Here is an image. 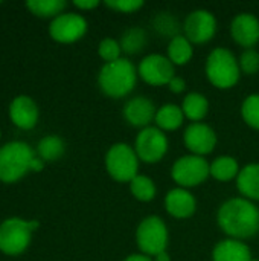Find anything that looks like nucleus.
I'll return each mask as SVG.
<instances>
[{"mask_svg":"<svg viewBox=\"0 0 259 261\" xmlns=\"http://www.w3.org/2000/svg\"><path fill=\"white\" fill-rule=\"evenodd\" d=\"M217 223L229 239L243 242L259 232V210L249 199L234 197L218 208Z\"/></svg>","mask_w":259,"mask_h":261,"instance_id":"1","label":"nucleus"},{"mask_svg":"<svg viewBox=\"0 0 259 261\" xmlns=\"http://www.w3.org/2000/svg\"><path fill=\"white\" fill-rule=\"evenodd\" d=\"M101 90L110 98H124L137 83V69L128 58L105 63L98 75Z\"/></svg>","mask_w":259,"mask_h":261,"instance_id":"2","label":"nucleus"},{"mask_svg":"<svg viewBox=\"0 0 259 261\" xmlns=\"http://www.w3.org/2000/svg\"><path fill=\"white\" fill-rule=\"evenodd\" d=\"M205 72L212 86L217 89L235 87L241 76L240 63L235 54L227 47H215L206 58Z\"/></svg>","mask_w":259,"mask_h":261,"instance_id":"3","label":"nucleus"},{"mask_svg":"<svg viewBox=\"0 0 259 261\" xmlns=\"http://www.w3.org/2000/svg\"><path fill=\"white\" fill-rule=\"evenodd\" d=\"M139 162L134 147L125 142L113 144L105 154L107 173L116 182L122 184H130L139 174Z\"/></svg>","mask_w":259,"mask_h":261,"instance_id":"4","label":"nucleus"},{"mask_svg":"<svg viewBox=\"0 0 259 261\" xmlns=\"http://www.w3.org/2000/svg\"><path fill=\"white\" fill-rule=\"evenodd\" d=\"M169 242L168 226L159 216H148L140 220L136 229V243L142 254L156 257L166 251Z\"/></svg>","mask_w":259,"mask_h":261,"instance_id":"5","label":"nucleus"},{"mask_svg":"<svg viewBox=\"0 0 259 261\" xmlns=\"http://www.w3.org/2000/svg\"><path fill=\"white\" fill-rule=\"evenodd\" d=\"M211 176V164L197 154L180 156L171 168V177L180 188H192L203 184Z\"/></svg>","mask_w":259,"mask_h":261,"instance_id":"6","label":"nucleus"},{"mask_svg":"<svg viewBox=\"0 0 259 261\" xmlns=\"http://www.w3.org/2000/svg\"><path fill=\"white\" fill-rule=\"evenodd\" d=\"M32 150L27 144L14 141L0 148V179L12 182L24 174L32 162Z\"/></svg>","mask_w":259,"mask_h":261,"instance_id":"7","label":"nucleus"},{"mask_svg":"<svg viewBox=\"0 0 259 261\" xmlns=\"http://www.w3.org/2000/svg\"><path fill=\"white\" fill-rule=\"evenodd\" d=\"M134 150L139 161L147 164L160 162L168 151V138L156 125L142 128L134 139Z\"/></svg>","mask_w":259,"mask_h":261,"instance_id":"8","label":"nucleus"},{"mask_svg":"<svg viewBox=\"0 0 259 261\" xmlns=\"http://www.w3.org/2000/svg\"><path fill=\"white\" fill-rule=\"evenodd\" d=\"M38 222H23L20 219H8L0 225V249L6 254L21 252L31 239V231Z\"/></svg>","mask_w":259,"mask_h":261,"instance_id":"9","label":"nucleus"},{"mask_svg":"<svg viewBox=\"0 0 259 261\" xmlns=\"http://www.w3.org/2000/svg\"><path fill=\"white\" fill-rule=\"evenodd\" d=\"M217 32V18L209 9L191 11L183 23V35L192 44H203L214 38Z\"/></svg>","mask_w":259,"mask_h":261,"instance_id":"10","label":"nucleus"},{"mask_svg":"<svg viewBox=\"0 0 259 261\" xmlns=\"http://www.w3.org/2000/svg\"><path fill=\"white\" fill-rule=\"evenodd\" d=\"M137 75L151 86H168L176 76V66L166 55L150 54L139 61Z\"/></svg>","mask_w":259,"mask_h":261,"instance_id":"11","label":"nucleus"},{"mask_svg":"<svg viewBox=\"0 0 259 261\" xmlns=\"http://www.w3.org/2000/svg\"><path fill=\"white\" fill-rule=\"evenodd\" d=\"M217 141L215 130L205 122H191L183 133L185 147L191 151V154L203 158L214 151Z\"/></svg>","mask_w":259,"mask_h":261,"instance_id":"12","label":"nucleus"},{"mask_svg":"<svg viewBox=\"0 0 259 261\" xmlns=\"http://www.w3.org/2000/svg\"><path fill=\"white\" fill-rule=\"evenodd\" d=\"M50 35L63 43H70L81 38L87 31V21L82 15L75 12H66L56 15L50 23Z\"/></svg>","mask_w":259,"mask_h":261,"instance_id":"13","label":"nucleus"},{"mask_svg":"<svg viewBox=\"0 0 259 261\" xmlns=\"http://www.w3.org/2000/svg\"><path fill=\"white\" fill-rule=\"evenodd\" d=\"M156 106L147 96H134L128 99L124 106V118L125 121L137 128H147L156 118Z\"/></svg>","mask_w":259,"mask_h":261,"instance_id":"14","label":"nucleus"},{"mask_svg":"<svg viewBox=\"0 0 259 261\" xmlns=\"http://www.w3.org/2000/svg\"><path fill=\"white\" fill-rule=\"evenodd\" d=\"M232 38L243 47L252 49L259 41V18L250 12H241L231 23Z\"/></svg>","mask_w":259,"mask_h":261,"instance_id":"15","label":"nucleus"},{"mask_svg":"<svg viewBox=\"0 0 259 261\" xmlns=\"http://www.w3.org/2000/svg\"><path fill=\"white\" fill-rule=\"evenodd\" d=\"M165 208L174 219H189L197 210V200L189 190L177 187L166 193Z\"/></svg>","mask_w":259,"mask_h":261,"instance_id":"16","label":"nucleus"},{"mask_svg":"<svg viewBox=\"0 0 259 261\" xmlns=\"http://www.w3.org/2000/svg\"><path fill=\"white\" fill-rule=\"evenodd\" d=\"M252 252L250 248L235 239H224L214 246L212 261H250Z\"/></svg>","mask_w":259,"mask_h":261,"instance_id":"17","label":"nucleus"},{"mask_svg":"<svg viewBox=\"0 0 259 261\" xmlns=\"http://www.w3.org/2000/svg\"><path fill=\"white\" fill-rule=\"evenodd\" d=\"M9 113H11L12 121H14L17 125L23 127V128H31V127H34V124H35V121H37V116H38L37 106L34 104V101H32L29 96H24V95L17 96V98L11 102Z\"/></svg>","mask_w":259,"mask_h":261,"instance_id":"18","label":"nucleus"},{"mask_svg":"<svg viewBox=\"0 0 259 261\" xmlns=\"http://www.w3.org/2000/svg\"><path fill=\"white\" fill-rule=\"evenodd\" d=\"M237 188L244 199L259 202V164H247L240 170Z\"/></svg>","mask_w":259,"mask_h":261,"instance_id":"19","label":"nucleus"},{"mask_svg":"<svg viewBox=\"0 0 259 261\" xmlns=\"http://www.w3.org/2000/svg\"><path fill=\"white\" fill-rule=\"evenodd\" d=\"M183 121H185V113L182 107L176 104H163L162 107L157 109L156 118H154L156 127L160 128L162 132L177 130L179 127H182Z\"/></svg>","mask_w":259,"mask_h":261,"instance_id":"20","label":"nucleus"},{"mask_svg":"<svg viewBox=\"0 0 259 261\" xmlns=\"http://www.w3.org/2000/svg\"><path fill=\"white\" fill-rule=\"evenodd\" d=\"M180 107L185 113V118H188L192 122H202V119L208 115L209 101L203 93L191 92L183 98V102Z\"/></svg>","mask_w":259,"mask_h":261,"instance_id":"21","label":"nucleus"},{"mask_svg":"<svg viewBox=\"0 0 259 261\" xmlns=\"http://www.w3.org/2000/svg\"><path fill=\"white\" fill-rule=\"evenodd\" d=\"M238 161L234 156H218L211 162V176L220 182H229L238 177L240 174Z\"/></svg>","mask_w":259,"mask_h":261,"instance_id":"22","label":"nucleus"},{"mask_svg":"<svg viewBox=\"0 0 259 261\" xmlns=\"http://www.w3.org/2000/svg\"><path fill=\"white\" fill-rule=\"evenodd\" d=\"M166 52H168L166 57L171 60L174 66H183L191 61L194 55V47H192V43L183 34H180L169 40Z\"/></svg>","mask_w":259,"mask_h":261,"instance_id":"23","label":"nucleus"},{"mask_svg":"<svg viewBox=\"0 0 259 261\" xmlns=\"http://www.w3.org/2000/svg\"><path fill=\"white\" fill-rule=\"evenodd\" d=\"M147 41H148L147 32L142 28L134 26V28H128L124 31V34L121 35L119 44H121L122 52L133 55V54H139L147 46Z\"/></svg>","mask_w":259,"mask_h":261,"instance_id":"24","label":"nucleus"},{"mask_svg":"<svg viewBox=\"0 0 259 261\" xmlns=\"http://www.w3.org/2000/svg\"><path fill=\"white\" fill-rule=\"evenodd\" d=\"M130 191L133 197L139 202H151L156 197L157 188L156 184L151 177L137 174L131 182H130Z\"/></svg>","mask_w":259,"mask_h":261,"instance_id":"25","label":"nucleus"},{"mask_svg":"<svg viewBox=\"0 0 259 261\" xmlns=\"http://www.w3.org/2000/svg\"><path fill=\"white\" fill-rule=\"evenodd\" d=\"M153 26H154L157 34L168 37L169 40L180 35V29H183V26H180L177 17L172 15L171 12H166V11L156 14L154 20H153Z\"/></svg>","mask_w":259,"mask_h":261,"instance_id":"26","label":"nucleus"},{"mask_svg":"<svg viewBox=\"0 0 259 261\" xmlns=\"http://www.w3.org/2000/svg\"><path fill=\"white\" fill-rule=\"evenodd\" d=\"M38 153L46 161H55L64 153V142L58 136H46L38 142Z\"/></svg>","mask_w":259,"mask_h":261,"instance_id":"27","label":"nucleus"},{"mask_svg":"<svg viewBox=\"0 0 259 261\" xmlns=\"http://www.w3.org/2000/svg\"><path fill=\"white\" fill-rule=\"evenodd\" d=\"M241 116L247 125L259 130V93H250L241 104Z\"/></svg>","mask_w":259,"mask_h":261,"instance_id":"28","label":"nucleus"},{"mask_svg":"<svg viewBox=\"0 0 259 261\" xmlns=\"http://www.w3.org/2000/svg\"><path fill=\"white\" fill-rule=\"evenodd\" d=\"M66 6L64 0H29L27 8H31L38 15H53Z\"/></svg>","mask_w":259,"mask_h":261,"instance_id":"29","label":"nucleus"},{"mask_svg":"<svg viewBox=\"0 0 259 261\" xmlns=\"http://www.w3.org/2000/svg\"><path fill=\"white\" fill-rule=\"evenodd\" d=\"M98 54L105 63H111V61L122 58L121 57V54H122L121 44L114 38H104L98 46Z\"/></svg>","mask_w":259,"mask_h":261,"instance_id":"30","label":"nucleus"},{"mask_svg":"<svg viewBox=\"0 0 259 261\" xmlns=\"http://www.w3.org/2000/svg\"><path fill=\"white\" fill-rule=\"evenodd\" d=\"M240 69L246 75H255L259 72V52L252 49H244L240 55Z\"/></svg>","mask_w":259,"mask_h":261,"instance_id":"31","label":"nucleus"},{"mask_svg":"<svg viewBox=\"0 0 259 261\" xmlns=\"http://www.w3.org/2000/svg\"><path fill=\"white\" fill-rule=\"evenodd\" d=\"M105 5L118 12H124V14H130L134 11H139L143 6L142 0H108L105 2Z\"/></svg>","mask_w":259,"mask_h":261,"instance_id":"32","label":"nucleus"},{"mask_svg":"<svg viewBox=\"0 0 259 261\" xmlns=\"http://www.w3.org/2000/svg\"><path fill=\"white\" fill-rule=\"evenodd\" d=\"M168 89H169L172 93H182V92H185V89H186V81H185L182 76H177V75H176V76L169 81Z\"/></svg>","mask_w":259,"mask_h":261,"instance_id":"33","label":"nucleus"},{"mask_svg":"<svg viewBox=\"0 0 259 261\" xmlns=\"http://www.w3.org/2000/svg\"><path fill=\"white\" fill-rule=\"evenodd\" d=\"M73 3H75V6H78L81 9H92L99 5L98 0H75Z\"/></svg>","mask_w":259,"mask_h":261,"instance_id":"34","label":"nucleus"},{"mask_svg":"<svg viewBox=\"0 0 259 261\" xmlns=\"http://www.w3.org/2000/svg\"><path fill=\"white\" fill-rule=\"evenodd\" d=\"M124 261H154L153 260V257H150V255H145V254H142V252H139V254H130L127 258Z\"/></svg>","mask_w":259,"mask_h":261,"instance_id":"35","label":"nucleus"},{"mask_svg":"<svg viewBox=\"0 0 259 261\" xmlns=\"http://www.w3.org/2000/svg\"><path fill=\"white\" fill-rule=\"evenodd\" d=\"M153 260L154 261H171V257H169L168 251H163V252L157 254L156 257H153Z\"/></svg>","mask_w":259,"mask_h":261,"instance_id":"36","label":"nucleus"},{"mask_svg":"<svg viewBox=\"0 0 259 261\" xmlns=\"http://www.w3.org/2000/svg\"><path fill=\"white\" fill-rule=\"evenodd\" d=\"M29 168H32L34 171H38V170H41L43 168V162H41V159H32V162H31V165H29Z\"/></svg>","mask_w":259,"mask_h":261,"instance_id":"37","label":"nucleus"},{"mask_svg":"<svg viewBox=\"0 0 259 261\" xmlns=\"http://www.w3.org/2000/svg\"><path fill=\"white\" fill-rule=\"evenodd\" d=\"M250 261H259V260H256V258H252V260Z\"/></svg>","mask_w":259,"mask_h":261,"instance_id":"38","label":"nucleus"}]
</instances>
